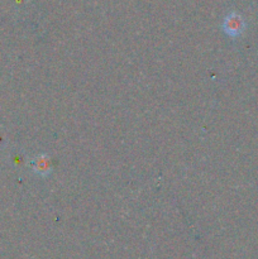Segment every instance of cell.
Returning a JSON list of instances; mask_svg holds the SVG:
<instances>
[{"label":"cell","mask_w":258,"mask_h":259,"mask_svg":"<svg viewBox=\"0 0 258 259\" xmlns=\"http://www.w3.org/2000/svg\"><path fill=\"white\" fill-rule=\"evenodd\" d=\"M223 29L229 37H239L245 29V22L243 17L238 13H230L224 18Z\"/></svg>","instance_id":"obj_1"},{"label":"cell","mask_w":258,"mask_h":259,"mask_svg":"<svg viewBox=\"0 0 258 259\" xmlns=\"http://www.w3.org/2000/svg\"><path fill=\"white\" fill-rule=\"evenodd\" d=\"M32 164H33V169H34L38 175L46 176V175L50 172V158H48L46 154H42V156L37 157V158L32 162Z\"/></svg>","instance_id":"obj_2"}]
</instances>
